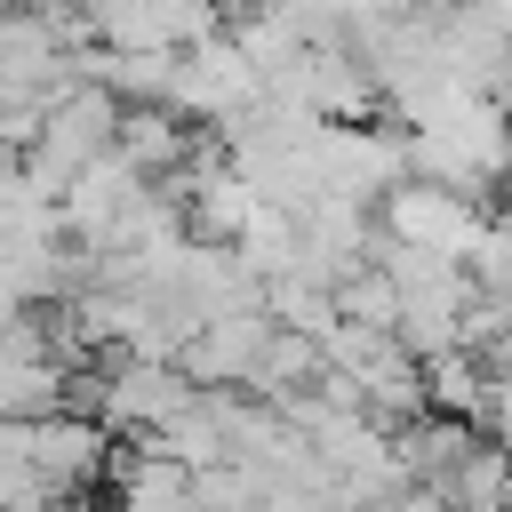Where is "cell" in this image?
<instances>
[{"instance_id": "1", "label": "cell", "mask_w": 512, "mask_h": 512, "mask_svg": "<svg viewBox=\"0 0 512 512\" xmlns=\"http://www.w3.org/2000/svg\"><path fill=\"white\" fill-rule=\"evenodd\" d=\"M120 120H128V104L112 96V88H96V80H80L72 96H56L48 104V120H40V144L32 152H16L56 200L104 160V152H120Z\"/></svg>"}, {"instance_id": "2", "label": "cell", "mask_w": 512, "mask_h": 512, "mask_svg": "<svg viewBox=\"0 0 512 512\" xmlns=\"http://www.w3.org/2000/svg\"><path fill=\"white\" fill-rule=\"evenodd\" d=\"M0 464H32L56 496L96 488V480H112V424L88 416V408H64V416H8Z\"/></svg>"}, {"instance_id": "3", "label": "cell", "mask_w": 512, "mask_h": 512, "mask_svg": "<svg viewBox=\"0 0 512 512\" xmlns=\"http://www.w3.org/2000/svg\"><path fill=\"white\" fill-rule=\"evenodd\" d=\"M384 232L392 240H408V248H432V256H464L472 264V248L488 240V208L472 200V192H456V184H432V176H408V184H392L384 192Z\"/></svg>"}, {"instance_id": "4", "label": "cell", "mask_w": 512, "mask_h": 512, "mask_svg": "<svg viewBox=\"0 0 512 512\" xmlns=\"http://www.w3.org/2000/svg\"><path fill=\"white\" fill-rule=\"evenodd\" d=\"M272 336H280V312H272V296H256V304H232V312H216L200 336H192V352H184V368L216 392V384H256V368H264V352H272Z\"/></svg>"}, {"instance_id": "5", "label": "cell", "mask_w": 512, "mask_h": 512, "mask_svg": "<svg viewBox=\"0 0 512 512\" xmlns=\"http://www.w3.org/2000/svg\"><path fill=\"white\" fill-rule=\"evenodd\" d=\"M80 8H104V0H80Z\"/></svg>"}]
</instances>
